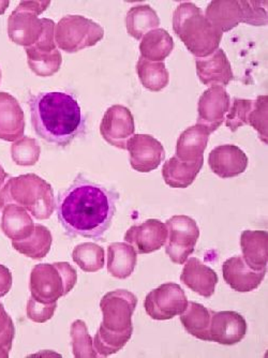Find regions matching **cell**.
<instances>
[{
  "label": "cell",
  "mask_w": 268,
  "mask_h": 358,
  "mask_svg": "<svg viewBox=\"0 0 268 358\" xmlns=\"http://www.w3.org/2000/svg\"><path fill=\"white\" fill-rule=\"evenodd\" d=\"M120 194L78 175L59 194L58 220L66 234L101 241L116 213Z\"/></svg>",
  "instance_id": "6da1fadb"
},
{
  "label": "cell",
  "mask_w": 268,
  "mask_h": 358,
  "mask_svg": "<svg viewBox=\"0 0 268 358\" xmlns=\"http://www.w3.org/2000/svg\"><path fill=\"white\" fill-rule=\"evenodd\" d=\"M29 106L34 130L50 144L69 146L85 129V118L72 94L43 92L32 96Z\"/></svg>",
  "instance_id": "7a4b0ae2"
},
{
  "label": "cell",
  "mask_w": 268,
  "mask_h": 358,
  "mask_svg": "<svg viewBox=\"0 0 268 358\" xmlns=\"http://www.w3.org/2000/svg\"><path fill=\"white\" fill-rule=\"evenodd\" d=\"M173 29L195 57H209L217 51L223 32L209 23L202 10L192 3H183L173 13Z\"/></svg>",
  "instance_id": "3957f363"
},
{
  "label": "cell",
  "mask_w": 268,
  "mask_h": 358,
  "mask_svg": "<svg viewBox=\"0 0 268 358\" xmlns=\"http://www.w3.org/2000/svg\"><path fill=\"white\" fill-rule=\"evenodd\" d=\"M76 281V269L69 263L37 265L30 278L32 299L42 303H56L73 289Z\"/></svg>",
  "instance_id": "277c9868"
},
{
  "label": "cell",
  "mask_w": 268,
  "mask_h": 358,
  "mask_svg": "<svg viewBox=\"0 0 268 358\" xmlns=\"http://www.w3.org/2000/svg\"><path fill=\"white\" fill-rule=\"evenodd\" d=\"M12 199L25 207L37 219H48L54 211L53 189L37 175L29 174L12 178L8 184Z\"/></svg>",
  "instance_id": "5b68a950"
},
{
  "label": "cell",
  "mask_w": 268,
  "mask_h": 358,
  "mask_svg": "<svg viewBox=\"0 0 268 358\" xmlns=\"http://www.w3.org/2000/svg\"><path fill=\"white\" fill-rule=\"evenodd\" d=\"M138 305L136 295L127 289H116L104 295L100 307L104 322L98 333L102 335H132V315Z\"/></svg>",
  "instance_id": "8992f818"
},
{
  "label": "cell",
  "mask_w": 268,
  "mask_h": 358,
  "mask_svg": "<svg viewBox=\"0 0 268 358\" xmlns=\"http://www.w3.org/2000/svg\"><path fill=\"white\" fill-rule=\"evenodd\" d=\"M104 36L101 26L80 15L64 16L55 27V43L66 53L96 45Z\"/></svg>",
  "instance_id": "52a82bcc"
},
{
  "label": "cell",
  "mask_w": 268,
  "mask_h": 358,
  "mask_svg": "<svg viewBox=\"0 0 268 358\" xmlns=\"http://www.w3.org/2000/svg\"><path fill=\"white\" fill-rule=\"evenodd\" d=\"M167 236L165 252L175 264L186 263L189 255L195 252L199 238V229L195 220L188 216H173L167 221Z\"/></svg>",
  "instance_id": "ba28073f"
},
{
  "label": "cell",
  "mask_w": 268,
  "mask_h": 358,
  "mask_svg": "<svg viewBox=\"0 0 268 358\" xmlns=\"http://www.w3.org/2000/svg\"><path fill=\"white\" fill-rule=\"evenodd\" d=\"M188 303L181 285L167 282L149 292L144 301V308L153 320L165 321L183 315L188 307Z\"/></svg>",
  "instance_id": "9c48e42d"
},
{
  "label": "cell",
  "mask_w": 268,
  "mask_h": 358,
  "mask_svg": "<svg viewBox=\"0 0 268 358\" xmlns=\"http://www.w3.org/2000/svg\"><path fill=\"white\" fill-rule=\"evenodd\" d=\"M131 168L140 173L156 170L164 160L163 145L149 134H136L127 142Z\"/></svg>",
  "instance_id": "30bf717a"
},
{
  "label": "cell",
  "mask_w": 268,
  "mask_h": 358,
  "mask_svg": "<svg viewBox=\"0 0 268 358\" xmlns=\"http://www.w3.org/2000/svg\"><path fill=\"white\" fill-rule=\"evenodd\" d=\"M231 108V98L223 86H211L199 96L197 103V124L215 132L225 120Z\"/></svg>",
  "instance_id": "8fae6325"
},
{
  "label": "cell",
  "mask_w": 268,
  "mask_h": 358,
  "mask_svg": "<svg viewBox=\"0 0 268 358\" xmlns=\"http://www.w3.org/2000/svg\"><path fill=\"white\" fill-rule=\"evenodd\" d=\"M134 118L126 106H113L102 118L100 132L108 144L126 150L127 142L134 136Z\"/></svg>",
  "instance_id": "7c38bea8"
},
{
  "label": "cell",
  "mask_w": 268,
  "mask_h": 358,
  "mask_svg": "<svg viewBox=\"0 0 268 358\" xmlns=\"http://www.w3.org/2000/svg\"><path fill=\"white\" fill-rule=\"evenodd\" d=\"M169 231L167 224L157 219H149L133 225L125 234V241L136 249L139 255H148L160 250L167 243Z\"/></svg>",
  "instance_id": "4fadbf2b"
},
{
  "label": "cell",
  "mask_w": 268,
  "mask_h": 358,
  "mask_svg": "<svg viewBox=\"0 0 268 358\" xmlns=\"http://www.w3.org/2000/svg\"><path fill=\"white\" fill-rule=\"evenodd\" d=\"M247 322L241 313L220 311L211 313L209 336L211 341L223 345H235L247 334Z\"/></svg>",
  "instance_id": "5bb4252c"
},
{
  "label": "cell",
  "mask_w": 268,
  "mask_h": 358,
  "mask_svg": "<svg viewBox=\"0 0 268 358\" xmlns=\"http://www.w3.org/2000/svg\"><path fill=\"white\" fill-rule=\"evenodd\" d=\"M9 37L14 43L20 45H35L44 31L43 19H39L38 14L29 10L17 7L9 17L8 22Z\"/></svg>",
  "instance_id": "9a60e30c"
},
{
  "label": "cell",
  "mask_w": 268,
  "mask_h": 358,
  "mask_svg": "<svg viewBox=\"0 0 268 358\" xmlns=\"http://www.w3.org/2000/svg\"><path fill=\"white\" fill-rule=\"evenodd\" d=\"M248 162L247 155L237 145H219L209 157V168L223 179L243 174L247 170Z\"/></svg>",
  "instance_id": "2e32d148"
},
{
  "label": "cell",
  "mask_w": 268,
  "mask_h": 358,
  "mask_svg": "<svg viewBox=\"0 0 268 358\" xmlns=\"http://www.w3.org/2000/svg\"><path fill=\"white\" fill-rule=\"evenodd\" d=\"M266 271H253L245 262L243 257H233L223 265V279L234 291L246 293L253 292L261 285L265 278Z\"/></svg>",
  "instance_id": "e0dca14e"
},
{
  "label": "cell",
  "mask_w": 268,
  "mask_h": 358,
  "mask_svg": "<svg viewBox=\"0 0 268 358\" xmlns=\"http://www.w3.org/2000/svg\"><path fill=\"white\" fill-rule=\"evenodd\" d=\"M195 66L197 76L204 85L225 87L234 80L231 64L223 48H218L209 57L197 58Z\"/></svg>",
  "instance_id": "ac0fdd59"
},
{
  "label": "cell",
  "mask_w": 268,
  "mask_h": 358,
  "mask_svg": "<svg viewBox=\"0 0 268 358\" xmlns=\"http://www.w3.org/2000/svg\"><path fill=\"white\" fill-rule=\"evenodd\" d=\"M181 280L191 291L205 299H209L215 294L219 278L217 273L211 267L203 264L197 257H191L186 261V265L181 275Z\"/></svg>",
  "instance_id": "d6986e66"
},
{
  "label": "cell",
  "mask_w": 268,
  "mask_h": 358,
  "mask_svg": "<svg viewBox=\"0 0 268 358\" xmlns=\"http://www.w3.org/2000/svg\"><path fill=\"white\" fill-rule=\"evenodd\" d=\"M211 131L202 124L186 129L177 140L176 157L185 162L204 160V152L209 144Z\"/></svg>",
  "instance_id": "ffe728a7"
},
{
  "label": "cell",
  "mask_w": 268,
  "mask_h": 358,
  "mask_svg": "<svg viewBox=\"0 0 268 358\" xmlns=\"http://www.w3.org/2000/svg\"><path fill=\"white\" fill-rule=\"evenodd\" d=\"M24 113L15 98L0 92V138L14 141L23 136Z\"/></svg>",
  "instance_id": "44dd1931"
},
{
  "label": "cell",
  "mask_w": 268,
  "mask_h": 358,
  "mask_svg": "<svg viewBox=\"0 0 268 358\" xmlns=\"http://www.w3.org/2000/svg\"><path fill=\"white\" fill-rule=\"evenodd\" d=\"M241 247L245 262L253 271L267 269L268 233L246 230L241 233Z\"/></svg>",
  "instance_id": "7402d4cb"
},
{
  "label": "cell",
  "mask_w": 268,
  "mask_h": 358,
  "mask_svg": "<svg viewBox=\"0 0 268 358\" xmlns=\"http://www.w3.org/2000/svg\"><path fill=\"white\" fill-rule=\"evenodd\" d=\"M204 160L185 162L176 156L169 159L162 169V176L167 186L175 189L188 188L195 182L199 171L202 170Z\"/></svg>",
  "instance_id": "603a6c76"
},
{
  "label": "cell",
  "mask_w": 268,
  "mask_h": 358,
  "mask_svg": "<svg viewBox=\"0 0 268 358\" xmlns=\"http://www.w3.org/2000/svg\"><path fill=\"white\" fill-rule=\"evenodd\" d=\"M108 273L118 279L130 277L138 262L136 249L127 243H114L108 246Z\"/></svg>",
  "instance_id": "cb8c5ba5"
},
{
  "label": "cell",
  "mask_w": 268,
  "mask_h": 358,
  "mask_svg": "<svg viewBox=\"0 0 268 358\" xmlns=\"http://www.w3.org/2000/svg\"><path fill=\"white\" fill-rule=\"evenodd\" d=\"M205 17L223 34L230 31L241 23L239 1H211L207 6Z\"/></svg>",
  "instance_id": "d4e9b609"
},
{
  "label": "cell",
  "mask_w": 268,
  "mask_h": 358,
  "mask_svg": "<svg viewBox=\"0 0 268 358\" xmlns=\"http://www.w3.org/2000/svg\"><path fill=\"white\" fill-rule=\"evenodd\" d=\"M174 50V41L170 34L162 28L149 31L140 44L141 57L149 62H164Z\"/></svg>",
  "instance_id": "484cf974"
},
{
  "label": "cell",
  "mask_w": 268,
  "mask_h": 358,
  "mask_svg": "<svg viewBox=\"0 0 268 358\" xmlns=\"http://www.w3.org/2000/svg\"><path fill=\"white\" fill-rule=\"evenodd\" d=\"M211 313L213 311L209 310L205 306L189 301L186 310L181 315V322L193 337L203 341H211L209 336Z\"/></svg>",
  "instance_id": "4316f807"
},
{
  "label": "cell",
  "mask_w": 268,
  "mask_h": 358,
  "mask_svg": "<svg viewBox=\"0 0 268 358\" xmlns=\"http://www.w3.org/2000/svg\"><path fill=\"white\" fill-rule=\"evenodd\" d=\"M160 25L158 14L150 6L142 5L131 8L127 13V31L131 37L141 40L146 34Z\"/></svg>",
  "instance_id": "83f0119b"
},
{
  "label": "cell",
  "mask_w": 268,
  "mask_h": 358,
  "mask_svg": "<svg viewBox=\"0 0 268 358\" xmlns=\"http://www.w3.org/2000/svg\"><path fill=\"white\" fill-rule=\"evenodd\" d=\"M3 229L14 241H23L32 234L35 224L25 209L17 205H10L3 215Z\"/></svg>",
  "instance_id": "f1b7e54d"
},
{
  "label": "cell",
  "mask_w": 268,
  "mask_h": 358,
  "mask_svg": "<svg viewBox=\"0 0 268 358\" xmlns=\"http://www.w3.org/2000/svg\"><path fill=\"white\" fill-rule=\"evenodd\" d=\"M136 73L142 85L150 92H161L170 82V74L164 62H149L140 57L136 64Z\"/></svg>",
  "instance_id": "f546056e"
},
{
  "label": "cell",
  "mask_w": 268,
  "mask_h": 358,
  "mask_svg": "<svg viewBox=\"0 0 268 358\" xmlns=\"http://www.w3.org/2000/svg\"><path fill=\"white\" fill-rule=\"evenodd\" d=\"M52 241L53 238L48 227L35 224V230L32 234L23 241H13V247L31 259H42L51 249Z\"/></svg>",
  "instance_id": "4dcf8cb0"
},
{
  "label": "cell",
  "mask_w": 268,
  "mask_h": 358,
  "mask_svg": "<svg viewBox=\"0 0 268 358\" xmlns=\"http://www.w3.org/2000/svg\"><path fill=\"white\" fill-rule=\"evenodd\" d=\"M26 54H27L28 66L32 72H35L37 76H51L55 74L62 66V55L59 51L55 50L52 53H42V52L36 51L35 48H26Z\"/></svg>",
  "instance_id": "1f68e13d"
},
{
  "label": "cell",
  "mask_w": 268,
  "mask_h": 358,
  "mask_svg": "<svg viewBox=\"0 0 268 358\" xmlns=\"http://www.w3.org/2000/svg\"><path fill=\"white\" fill-rule=\"evenodd\" d=\"M73 261L87 273L100 271L104 265V251L94 243H82L73 251Z\"/></svg>",
  "instance_id": "d6a6232c"
},
{
  "label": "cell",
  "mask_w": 268,
  "mask_h": 358,
  "mask_svg": "<svg viewBox=\"0 0 268 358\" xmlns=\"http://www.w3.org/2000/svg\"><path fill=\"white\" fill-rule=\"evenodd\" d=\"M268 96H260L253 101V110L248 117V124L259 134L262 142L267 145V106Z\"/></svg>",
  "instance_id": "836d02e7"
},
{
  "label": "cell",
  "mask_w": 268,
  "mask_h": 358,
  "mask_svg": "<svg viewBox=\"0 0 268 358\" xmlns=\"http://www.w3.org/2000/svg\"><path fill=\"white\" fill-rule=\"evenodd\" d=\"M253 100L234 99L232 108H230L225 117V126L232 132H237L239 128L248 124V117L253 110Z\"/></svg>",
  "instance_id": "e575fe53"
},
{
  "label": "cell",
  "mask_w": 268,
  "mask_h": 358,
  "mask_svg": "<svg viewBox=\"0 0 268 358\" xmlns=\"http://www.w3.org/2000/svg\"><path fill=\"white\" fill-rule=\"evenodd\" d=\"M241 23L253 26H267V1H239Z\"/></svg>",
  "instance_id": "d590c367"
},
{
  "label": "cell",
  "mask_w": 268,
  "mask_h": 358,
  "mask_svg": "<svg viewBox=\"0 0 268 358\" xmlns=\"http://www.w3.org/2000/svg\"><path fill=\"white\" fill-rule=\"evenodd\" d=\"M72 340L76 357L97 356L92 349V338L88 335L85 324L82 321L74 322L71 327Z\"/></svg>",
  "instance_id": "8d00e7d4"
},
{
  "label": "cell",
  "mask_w": 268,
  "mask_h": 358,
  "mask_svg": "<svg viewBox=\"0 0 268 358\" xmlns=\"http://www.w3.org/2000/svg\"><path fill=\"white\" fill-rule=\"evenodd\" d=\"M57 303H42L36 299H30L28 301L27 315L32 321L43 323L53 317Z\"/></svg>",
  "instance_id": "74e56055"
},
{
  "label": "cell",
  "mask_w": 268,
  "mask_h": 358,
  "mask_svg": "<svg viewBox=\"0 0 268 358\" xmlns=\"http://www.w3.org/2000/svg\"><path fill=\"white\" fill-rule=\"evenodd\" d=\"M50 5H51L50 1H22L19 7L35 12L36 14L39 15L42 12L45 11L46 8Z\"/></svg>",
  "instance_id": "f35d334b"
},
{
  "label": "cell",
  "mask_w": 268,
  "mask_h": 358,
  "mask_svg": "<svg viewBox=\"0 0 268 358\" xmlns=\"http://www.w3.org/2000/svg\"><path fill=\"white\" fill-rule=\"evenodd\" d=\"M8 175L6 174L5 172H3V168L0 166V178L3 179L5 180L6 177H7ZM0 186H1V184H0Z\"/></svg>",
  "instance_id": "ab89813d"
},
{
  "label": "cell",
  "mask_w": 268,
  "mask_h": 358,
  "mask_svg": "<svg viewBox=\"0 0 268 358\" xmlns=\"http://www.w3.org/2000/svg\"><path fill=\"white\" fill-rule=\"evenodd\" d=\"M0 80H1V71H0Z\"/></svg>",
  "instance_id": "60d3db41"
}]
</instances>
